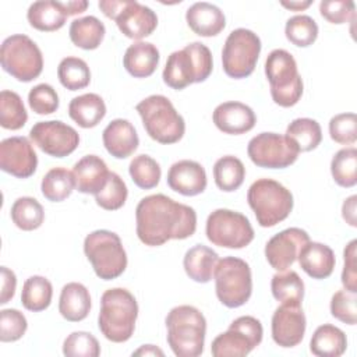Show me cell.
<instances>
[{
  "label": "cell",
  "mask_w": 357,
  "mask_h": 357,
  "mask_svg": "<svg viewBox=\"0 0 357 357\" xmlns=\"http://www.w3.org/2000/svg\"><path fill=\"white\" fill-rule=\"evenodd\" d=\"M137 236L149 247L163 245L169 240H184L197 230L194 208L176 202L165 194L144 197L135 208Z\"/></svg>",
  "instance_id": "6da1fadb"
},
{
  "label": "cell",
  "mask_w": 357,
  "mask_h": 357,
  "mask_svg": "<svg viewBox=\"0 0 357 357\" xmlns=\"http://www.w3.org/2000/svg\"><path fill=\"white\" fill-rule=\"evenodd\" d=\"M137 317V300L127 289L113 287L102 294L98 326L107 340L127 342L134 333Z\"/></svg>",
  "instance_id": "7a4b0ae2"
},
{
  "label": "cell",
  "mask_w": 357,
  "mask_h": 357,
  "mask_svg": "<svg viewBox=\"0 0 357 357\" xmlns=\"http://www.w3.org/2000/svg\"><path fill=\"white\" fill-rule=\"evenodd\" d=\"M167 343L177 357H198L204 351L206 319L192 305H177L166 315Z\"/></svg>",
  "instance_id": "3957f363"
},
{
  "label": "cell",
  "mask_w": 357,
  "mask_h": 357,
  "mask_svg": "<svg viewBox=\"0 0 357 357\" xmlns=\"http://www.w3.org/2000/svg\"><path fill=\"white\" fill-rule=\"evenodd\" d=\"M213 60L208 46L192 42L173 52L163 68V82L172 89H184L191 84L204 82L212 73Z\"/></svg>",
  "instance_id": "277c9868"
},
{
  "label": "cell",
  "mask_w": 357,
  "mask_h": 357,
  "mask_svg": "<svg viewBox=\"0 0 357 357\" xmlns=\"http://www.w3.org/2000/svg\"><path fill=\"white\" fill-rule=\"evenodd\" d=\"M146 134L159 144H176L185 132V123L163 95H151L135 106Z\"/></svg>",
  "instance_id": "5b68a950"
},
{
  "label": "cell",
  "mask_w": 357,
  "mask_h": 357,
  "mask_svg": "<svg viewBox=\"0 0 357 357\" xmlns=\"http://www.w3.org/2000/svg\"><path fill=\"white\" fill-rule=\"evenodd\" d=\"M247 201L261 227H273L293 211V194L272 178H258L247 192Z\"/></svg>",
  "instance_id": "8992f818"
},
{
  "label": "cell",
  "mask_w": 357,
  "mask_h": 357,
  "mask_svg": "<svg viewBox=\"0 0 357 357\" xmlns=\"http://www.w3.org/2000/svg\"><path fill=\"white\" fill-rule=\"evenodd\" d=\"M84 252L93 272L102 280H113L127 268V254L114 231L95 230L84 240Z\"/></svg>",
  "instance_id": "52a82bcc"
},
{
  "label": "cell",
  "mask_w": 357,
  "mask_h": 357,
  "mask_svg": "<svg viewBox=\"0 0 357 357\" xmlns=\"http://www.w3.org/2000/svg\"><path fill=\"white\" fill-rule=\"evenodd\" d=\"M265 75L273 102L282 107L294 106L303 95V79L297 63L284 49L272 50L265 60Z\"/></svg>",
  "instance_id": "ba28073f"
},
{
  "label": "cell",
  "mask_w": 357,
  "mask_h": 357,
  "mask_svg": "<svg viewBox=\"0 0 357 357\" xmlns=\"http://www.w3.org/2000/svg\"><path fill=\"white\" fill-rule=\"evenodd\" d=\"M215 290L218 300L227 308L244 305L252 293L250 265L237 257H225L218 261L215 271Z\"/></svg>",
  "instance_id": "9c48e42d"
},
{
  "label": "cell",
  "mask_w": 357,
  "mask_h": 357,
  "mask_svg": "<svg viewBox=\"0 0 357 357\" xmlns=\"http://www.w3.org/2000/svg\"><path fill=\"white\" fill-rule=\"evenodd\" d=\"M0 63L6 73L21 82L33 81L43 70V56L39 46L24 33H15L3 40Z\"/></svg>",
  "instance_id": "30bf717a"
},
{
  "label": "cell",
  "mask_w": 357,
  "mask_h": 357,
  "mask_svg": "<svg viewBox=\"0 0 357 357\" xmlns=\"http://www.w3.org/2000/svg\"><path fill=\"white\" fill-rule=\"evenodd\" d=\"M259 36L247 28H237L229 33L222 49V66L226 75L241 79L255 70L261 53Z\"/></svg>",
  "instance_id": "8fae6325"
},
{
  "label": "cell",
  "mask_w": 357,
  "mask_h": 357,
  "mask_svg": "<svg viewBox=\"0 0 357 357\" xmlns=\"http://www.w3.org/2000/svg\"><path fill=\"white\" fill-rule=\"evenodd\" d=\"M208 240L218 247L240 250L254 240V229L248 218L231 209H215L205 225Z\"/></svg>",
  "instance_id": "7c38bea8"
},
{
  "label": "cell",
  "mask_w": 357,
  "mask_h": 357,
  "mask_svg": "<svg viewBox=\"0 0 357 357\" xmlns=\"http://www.w3.org/2000/svg\"><path fill=\"white\" fill-rule=\"evenodd\" d=\"M247 153L258 167L284 169L297 160L300 151L286 135L261 132L250 139Z\"/></svg>",
  "instance_id": "4fadbf2b"
},
{
  "label": "cell",
  "mask_w": 357,
  "mask_h": 357,
  "mask_svg": "<svg viewBox=\"0 0 357 357\" xmlns=\"http://www.w3.org/2000/svg\"><path fill=\"white\" fill-rule=\"evenodd\" d=\"M29 137L42 152L53 158L68 156L79 145L77 130L60 120L38 121L31 128Z\"/></svg>",
  "instance_id": "5bb4252c"
},
{
  "label": "cell",
  "mask_w": 357,
  "mask_h": 357,
  "mask_svg": "<svg viewBox=\"0 0 357 357\" xmlns=\"http://www.w3.org/2000/svg\"><path fill=\"white\" fill-rule=\"evenodd\" d=\"M0 167L17 177L28 178L38 167V155L25 137H10L0 142Z\"/></svg>",
  "instance_id": "9a60e30c"
},
{
  "label": "cell",
  "mask_w": 357,
  "mask_h": 357,
  "mask_svg": "<svg viewBox=\"0 0 357 357\" xmlns=\"http://www.w3.org/2000/svg\"><path fill=\"white\" fill-rule=\"evenodd\" d=\"M310 241V236L300 227H289L273 237L265 245V258L278 272L287 271L298 257L301 247Z\"/></svg>",
  "instance_id": "2e32d148"
},
{
  "label": "cell",
  "mask_w": 357,
  "mask_h": 357,
  "mask_svg": "<svg viewBox=\"0 0 357 357\" xmlns=\"http://www.w3.org/2000/svg\"><path fill=\"white\" fill-rule=\"evenodd\" d=\"M307 319L301 305L282 304L272 315L273 342L280 347H294L304 339Z\"/></svg>",
  "instance_id": "e0dca14e"
},
{
  "label": "cell",
  "mask_w": 357,
  "mask_h": 357,
  "mask_svg": "<svg viewBox=\"0 0 357 357\" xmlns=\"http://www.w3.org/2000/svg\"><path fill=\"white\" fill-rule=\"evenodd\" d=\"M114 21L120 32L134 40L149 36L158 26L156 13L135 0H124V6Z\"/></svg>",
  "instance_id": "ac0fdd59"
},
{
  "label": "cell",
  "mask_w": 357,
  "mask_h": 357,
  "mask_svg": "<svg viewBox=\"0 0 357 357\" xmlns=\"http://www.w3.org/2000/svg\"><path fill=\"white\" fill-rule=\"evenodd\" d=\"M206 184V172L204 166L195 160H178L173 163L167 172V185L170 190L185 197L202 194Z\"/></svg>",
  "instance_id": "d6986e66"
},
{
  "label": "cell",
  "mask_w": 357,
  "mask_h": 357,
  "mask_svg": "<svg viewBox=\"0 0 357 357\" xmlns=\"http://www.w3.org/2000/svg\"><path fill=\"white\" fill-rule=\"evenodd\" d=\"M218 130L230 135H240L251 131L257 123L254 110L245 103L230 100L218 105L212 113Z\"/></svg>",
  "instance_id": "ffe728a7"
},
{
  "label": "cell",
  "mask_w": 357,
  "mask_h": 357,
  "mask_svg": "<svg viewBox=\"0 0 357 357\" xmlns=\"http://www.w3.org/2000/svg\"><path fill=\"white\" fill-rule=\"evenodd\" d=\"M102 141L106 151L116 159L131 156L139 145L137 130L126 119L112 120L102 132Z\"/></svg>",
  "instance_id": "44dd1931"
},
{
  "label": "cell",
  "mask_w": 357,
  "mask_h": 357,
  "mask_svg": "<svg viewBox=\"0 0 357 357\" xmlns=\"http://www.w3.org/2000/svg\"><path fill=\"white\" fill-rule=\"evenodd\" d=\"M109 169L105 160L96 155L81 158L73 167L75 188L82 194L96 195L107 183Z\"/></svg>",
  "instance_id": "7402d4cb"
},
{
  "label": "cell",
  "mask_w": 357,
  "mask_h": 357,
  "mask_svg": "<svg viewBox=\"0 0 357 357\" xmlns=\"http://www.w3.org/2000/svg\"><path fill=\"white\" fill-rule=\"evenodd\" d=\"M300 268L312 279H326L332 275L336 264L333 250L318 241H307L298 252Z\"/></svg>",
  "instance_id": "603a6c76"
},
{
  "label": "cell",
  "mask_w": 357,
  "mask_h": 357,
  "mask_svg": "<svg viewBox=\"0 0 357 357\" xmlns=\"http://www.w3.org/2000/svg\"><path fill=\"white\" fill-rule=\"evenodd\" d=\"M185 21L190 29L204 38L219 35L226 26V17L223 11L206 1H198L188 7L185 13Z\"/></svg>",
  "instance_id": "cb8c5ba5"
},
{
  "label": "cell",
  "mask_w": 357,
  "mask_h": 357,
  "mask_svg": "<svg viewBox=\"0 0 357 357\" xmlns=\"http://www.w3.org/2000/svg\"><path fill=\"white\" fill-rule=\"evenodd\" d=\"M159 50L151 42H134L123 56V66L134 78L151 77L159 64Z\"/></svg>",
  "instance_id": "d4e9b609"
},
{
  "label": "cell",
  "mask_w": 357,
  "mask_h": 357,
  "mask_svg": "<svg viewBox=\"0 0 357 357\" xmlns=\"http://www.w3.org/2000/svg\"><path fill=\"white\" fill-rule=\"evenodd\" d=\"M91 296L88 289L78 282L63 286L59 298V312L70 322L85 319L91 311Z\"/></svg>",
  "instance_id": "484cf974"
},
{
  "label": "cell",
  "mask_w": 357,
  "mask_h": 357,
  "mask_svg": "<svg viewBox=\"0 0 357 357\" xmlns=\"http://www.w3.org/2000/svg\"><path fill=\"white\" fill-rule=\"evenodd\" d=\"M68 116L82 128L96 127L106 116L105 100L91 92L75 96L68 103Z\"/></svg>",
  "instance_id": "4316f807"
},
{
  "label": "cell",
  "mask_w": 357,
  "mask_h": 357,
  "mask_svg": "<svg viewBox=\"0 0 357 357\" xmlns=\"http://www.w3.org/2000/svg\"><path fill=\"white\" fill-rule=\"evenodd\" d=\"M219 261L218 254L202 244H197L187 250L183 266L190 279L197 283H208L213 278L215 266Z\"/></svg>",
  "instance_id": "83f0119b"
},
{
  "label": "cell",
  "mask_w": 357,
  "mask_h": 357,
  "mask_svg": "<svg viewBox=\"0 0 357 357\" xmlns=\"http://www.w3.org/2000/svg\"><path fill=\"white\" fill-rule=\"evenodd\" d=\"M67 17L60 1L52 0L35 1L26 11L29 25L42 32H53L63 28Z\"/></svg>",
  "instance_id": "f1b7e54d"
},
{
  "label": "cell",
  "mask_w": 357,
  "mask_h": 357,
  "mask_svg": "<svg viewBox=\"0 0 357 357\" xmlns=\"http://www.w3.org/2000/svg\"><path fill=\"white\" fill-rule=\"evenodd\" d=\"M347 349V337L344 332L331 324L318 326L311 337L310 350L318 357H339Z\"/></svg>",
  "instance_id": "f546056e"
},
{
  "label": "cell",
  "mask_w": 357,
  "mask_h": 357,
  "mask_svg": "<svg viewBox=\"0 0 357 357\" xmlns=\"http://www.w3.org/2000/svg\"><path fill=\"white\" fill-rule=\"evenodd\" d=\"M257 344L238 328L229 325L227 331L218 335L212 344L211 353L215 357H244L250 354Z\"/></svg>",
  "instance_id": "4dcf8cb0"
},
{
  "label": "cell",
  "mask_w": 357,
  "mask_h": 357,
  "mask_svg": "<svg viewBox=\"0 0 357 357\" xmlns=\"http://www.w3.org/2000/svg\"><path fill=\"white\" fill-rule=\"evenodd\" d=\"M105 33H106V28L103 22L93 15L75 18L70 24V29H68L71 42L77 47L84 50L98 49L105 38Z\"/></svg>",
  "instance_id": "1f68e13d"
},
{
  "label": "cell",
  "mask_w": 357,
  "mask_h": 357,
  "mask_svg": "<svg viewBox=\"0 0 357 357\" xmlns=\"http://www.w3.org/2000/svg\"><path fill=\"white\" fill-rule=\"evenodd\" d=\"M271 291L273 298L282 304L301 305L304 298V282L294 271L278 272L272 276Z\"/></svg>",
  "instance_id": "d6a6232c"
},
{
  "label": "cell",
  "mask_w": 357,
  "mask_h": 357,
  "mask_svg": "<svg viewBox=\"0 0 357 357\" xmlns=\"http://www.w3.org/2000/svg\"><path fill=\"white\" fill-rule=\"evenodd\" d=\"M245 177V167L243 162L233 156L226 155L219 158L213 165V178L219 190L233 192L238 190Z\"/></svg>",
  "instance_id": "836d02e7"
},
{
  "label": "cell",
  "mask_w": 357,
  "mask_h": 357,
  "mask_svg": "<svg viewBox=\"0 0 357 357\" xmlns=\"http://www.w3.org/2000/svg\"><path fill=\"white\" fill-rule=\"evenodd\" d=\"M53 297L52 283L39 275H33L24 282L21 291V303L25 310L32 312H39L46 310Z\"/></svg>",
  "instance_id": "e575fe53"
},
{
  "label": "cell",
  "mask_w": 357,
  "mask_h": 357,
  "mask_svg": "<svg viewBox=\"0 0 357 357\" xmlns=\"http://www.w3.org/2000/svg\"><path fill=\"white\" fill-rule=\"evenodd\" d=\"M284 135L296 144L300 152H310L322 141V130L319 123L308 117L294 119L287 126Z\"/></svg>",
  "instance_id": "d590c367"
},
{
  "label": "cell",
  "mask_w": 357,
  "mask_h": 357,
  "mask_svg": "<svg viewBox=\"0 0 357 357\" xmlns=\"http://www.w3.org/2000/svg\"><path fill=\"white\" fill-rule=\"evenodd\" d=\"M75 188L73 172L66 167H53L42 178L40 191L47 201L61 202L71 195Z\"/></svg>",
  "instance_id": "8d00e7d4"
},
{
  "label": "cell",
  "mask_w": 357,
  "mask_h": 357,
  "mask_svg": "<svg viewBox=\"0 0 357 357\" xmlns=\"http://www.w3.org/2000/svg\"><path fill=\"white\" fill-rule=\"evenodd\" d=\"M10 213L13 223L24 231L39 229L45 220L43 206L38 199L32 197L17 198L11 206Z\"/></svg>",
  "instance_id": "74e56055"
},
{
  "label": "cell",
  "mask_w": 357,
  "mask_h": 357,
  "mask_svg": "<svg viewBox=\"0 0 357 357\" xmlns=\"http://www.w3.org/2000/svg\"><path fill=\"white\" fill-rule=\"evenodd\" d=\"M331 173L337 185L354 187L357 183V149L354 146L339 149L331 160Z\"/></svg>",
  "instance_id": "f35d334b"
},
{
  "label": "cell",
  "mask_w": 357,
  "mask_h": 357,
  "mask_svg": "<svg viewBox=\"0 0 357 357\" xmlns=\"http://www.w3.org/2000/svg\"><path fill=\"white\" fill-rule=\"evenodd\" d=\"M57 77L60 84L68 91H78L89 85L91 71L88 64L74 56L64 57L57 67Z\"/></svg>",
  "instance_id": "ab89813d"
},
{
  "label": "cell",
  "mask_w": 357,
  "mask_h": 357,
  "mask_svg": "<svg viewBox=\"0 0 357 357\" xmlns=\"http://www.w3.org/2000/svg\"><path fill=\"white\" fill-rule=\"evenodd\" d=\"M28 113L21 96L14 91L0 92V126L6 130H20L25 126Z\"/></svg>",
  "instance_id": "60d3db41"
},
{
  "label": "cell",
  "mask_w": 357,
  "mask_h": 357,
  "mask_svg": "<svg viewBox=\"0 0 357 357\" xmlns=\"http://www.w3.org/2000/svg\"><path fill=\"white\" fill-rule=\"evenodd\" d=\"M128 173L134 184L142 190L155 188L162 177V170L159 163L149 155H137L130 162Z\"/></svg>",
  "instance_id": "b9f144b4"
},
{
  "label": "cell",
  "mask_w": 357,
  "mask_h": 357,
  "mask_svg": "<svg viewBox=\"0 0 357 357\" xmlns=\"http://www.w3.org/2000/svg\"><path fill=\"white\" fill-rule=\"evenodd\" d=\"M318 24L310 15H294L287 20L284 35L290 43L297 47H308L318 38Z\"/></svg>",
  "instance_id": "7bdbcfd3"
},
{
  "label": "cell",
  "mask_w": 357,
  "mask_h": 357,
  "mask_svg": "<svg viewBox=\"0 0 357 357\" xmlns=\"http://www.w3.org/2000/svg\"><path fill=\"white\" fill-rule=\"evenodd\" d=\"M128 190L124 180L114 172L109 173L106 185L95 195L96 204L106 211H117L127 201Z\"/></svg>",
  "instance_id": "ee69618b"
},
{
  "label": "cell",
  "mask_w": 357,
  "mask_h": 357,
  "mask_svg": "<svg viewBox=\"0 0 357 357\" xmlns=\"http://www.w3.org/2000/svg\"><path fill=\"white\" fill-rule=\"evenodd\" d=\"M63 354L67 357H98L100 346L92 333L77 331L64 339Z\"/></svg>",
  "instance_id": "f6af8a7d"
},
{
  "label": "cell",
  "mask_w": 357,
  "mask_h": 357,
  "mask_svg": "<svg viewBox=\"0 0 357 357\" xmlns=\"http://www.w3.org/2000/svg\"><path fill=\"white\" fill-rule=\"evenodd\" d=\"M28 328L25 315L15 308L0 311V340L3 343L20 340Z\"/></svg>",
  "instance_id": "bcb514c9"
},
{
  "label": "cell",
  "mask_w": 357,
  "mask_h": 357,
  "mask_svg": "<svg viewBox=\"0 0 357 357\" xmlns=\"http://www.w3.org/2000/svg\"><path fill=\"white\" fill-rule=\"evenodd\" d=\"M329 135L340 145H353L357 141V117L354 113H339L329 120Z\"/></svg>",
  "instance_id": "7dc6e473"
},
{
  "label": "cell",
  "mask_w": 357,
  "mask_h": 357,
  "mask_svg": "<svg viewBox=\"0 0 357 357\" xmlns=\"http://www.w3.org/2000/svg\"><path fill=\"white\" fill-rule=\"evenodd\" d=\"M28 103L31 110L36 114H52L59 109V95L49 84H38L28 93Z\"/></svg>",
  "instance_id": "c3c4849f"
},
{
  "label": "cell",
  "mask_w": 357,
  "mask_h": 357,
  "mask_svg": "<svg viewBox=\"0 0 357 357\" xmlns=\"http://www.w3.org/2000/svg\"><path fill=\"white\" fill-rule=\"evenodd\" d=\"M331 314L337 321L356 325L357 322V297L346 289L337 290L331 298Z\"/></svg>",
  "instance_id": "681fc988"
},
{
  "label": "cell",
  "mask_w": 357,
  "mask_h": 357,
  "mask_svg": "<svg viewBox=\"0 0 357 357\" xmlns=\"http://www.w3.org/2000/svg\"><path fill=\"white\" fill-rule=\"evenodd\" d=\"M321 15L331 24H346L354 21L356 6L351 0H322L319 3Z\"/></svg>",
  "instance_id": "f907efd6"
},
{
  "label": "cell",
  "mask_w": 357,
  "mask_h": 357,
  "mask_svg": "<svg viewBox=\"0 0 357 357\" xmlns=\"http://www.w3.org/2000/svg\"><path fill=\"white\" fill-rule=\"evenodd\" d=\"M357 240H351L343 251V271H342V284L346 290L357 293Z\"/></svg>",
  "instance_id": "816d5d0a"
},
{
  "label": "cell",
  "mask_w": 357,
  "mask_h": 357,
  "mask_svg": "<svg viewBox=\"0 0 357 357\" xmlns=\"http://www.w3.org/2000/svg\"><path fill=\"white\" fill-rule=\"evenodd\" d=\"M1 296L0 304H7L15 294L17 287V278L15 273L8 269L7 266H1Z\"/></svg>",
  "instance_id": "f5cc1de1"
},
{
  "label": "cell",
  "mask_w": 357,
  "mask_h": 357,
  "mask_svg": "<svg viewBox=\"0 0 357 357\" xmlns=\"http://www.w3.org/2000/svg\"><path fill=\"white\" fill-rule=\"evenodd\" d=\"M357 195H350L342 205V216L351 227L357 226Z\"/></svg>",
  "instance_id": "db71d44e"
},
{
  "label": "cell",
  "mask_w": 357,
  "mask_h": 357,
  "mask_svg": "<svg viewBox=\"0 0 357 357\" xmlns=\"http://www.w3.org/2000/svg\"><path fill=\"white\" fill-rule=\"evenodd\" d=\"M64 13L70 17V15H77L84 13L88 8V1L85 0H73V1H60Z\"/></svg>",
  "instance_id": "11a10c76"
},
{
  "label": "cell",
  "mask_w": 357,
  "mask_h": 357,
  "mask_svg": "<svg viewBox=\"0 0 357 357\" xmlns=\"http://www.w3.org/2000/svg\"><path fill=\"white\" fill-rule=\"evenodd\" d=\"M311 4H312V0H291V1L282 0L280 1L282 7L291 10V11H303V10L308 8Z\"/></svg>",
  "instance_id": "9f6ffc18"
},
{
  "label": "cell",
  "mask_w": 357,
  "mask_h": 357,
  "mask_svg": "<svg viewBox=\"0 0 357 357\" xmlns=\"http://www.w3.org/2000/svg\"><path fill=\"white\" fill-rule=\"evenodd\" d=\"M132 356H142V357H146V356H165L163 350H160L159 347L153 346V344H144L141 346L139 349H137L135 351H132Z\"/></svg>",
  "instance_id": "6f0895ef"
}]
</instances>
